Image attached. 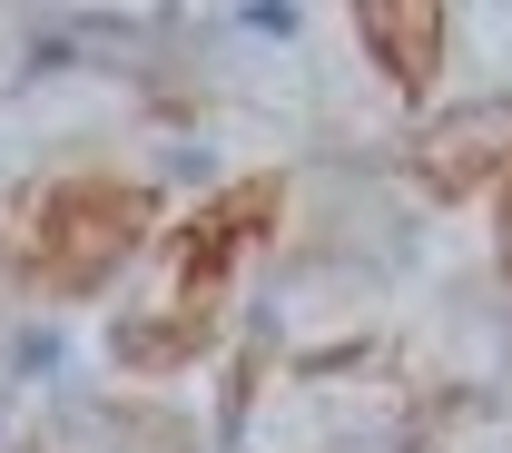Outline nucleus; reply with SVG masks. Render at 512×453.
Returning a JSON list of instances; mask_svg holds the SVG:
<instances>
[{
  "mask_svg": "<svg viewBox=\"0 0 512 453\" xmlns=\"http://www.w3.org/2000/svg\"><path fill=\"white\" fill-rule=\"evenodd\" d=\"M158 227V197L138 178H50L20 217V276L40 296H99Z\"/></svg>",
  "mask_w": 512,
  "mask_h": 453,
  "instance_id": "f257e3e1",
  "label": "nucleus"
},
{
  "mask_svg": "<svg viewBox=\"0 0 512 453\" xmlns=\"http://www.w3.org/2000/svg\"><path fill=\"white\" fill-rule=\"evenodd\" d=\"M276 207H286L276 178H237V188H217L207 207H188V217H178V237L158 247V257H168V296L227 306V276L276 237Z\"/></svg>",
  "mask_w": 512,
  "mask_h": 453,
  "instance_id": "f03ea898",
  "label": "nucleus"
},
{
  "mask_svg": "<svg viewBox=\"0 0 512 453\" xmlns=\"http://www.w3.org/2000/svg\"><path fill=\"white\" fill-rule=\"evenodd\" d=\"M512 158V99H483V109H453V119H434V129L414 138V178H424V197H473L493 188Z\"/></svg>",
  "mask_w": 512,
  "mask_h": 453,
  "instance_id": "7ed1b4c3",
  "label": "nucleus"
},
{
  "mask_svg": "<svg viewBox=\"0 0 512 453\" xmlns=\"http://www.w3.org/2000/svg\"><path fill=\"white\" fill-rule=\"evenodd\" d=\"M345 10H355L365 60H375L404 99H424V89L444 79V0H345Z\"/></svg>",
  "mask_w": 512,
  "mask_h": 453,
  "instance_id": "20e7f679",
  "label": "nucleus"
},
{
  "mask_svg": "<svg viewBox=\"0 0 512 453\" xmlns=\"http://www.w3.org/2000/svg\"><path fill=\"white\" fill-rule=\"evenodd\" d=\"M217 325H227V306L168 296V306H138V316H119L109 355H119L128 375H178V365H197V355H217Z\"/></svg>",
  "mask_w": 512,
  "mask_h": 453,
  "instance_id": "39448f33",
  "label": "nucleus"
},
{
  "mask_svg": "<svg viewBox=\"0 0 512 453\" xmlns=\"http://www.w3.org/2000/svg\"><path fill=\"white\" fill-rule=\"evenodd\" d=\"M493 247H503V276H512V158H503V178H493Z\"/></svg>",
  "mask_w": 512,
  "mask_h": 453,
  "instance_id": "423d86ee",
  "label": "nucleus"
},
{
  "mask_svg": "<svg viewBox=\"0 0 512 453\" xmlns=\"http://www.w3.org/2000/svg\"><path fill=\"white\" fill-rule=\"evenodd\" d=\"M10 453H50V444H10Z\"/></svg>",
  "mask_w": 512,
  "mask_h": 453,
  "instance_id": "0eeeda50",
  "label": "nucleus"
}]
</instances>
